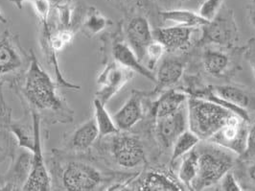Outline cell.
I'll return each mask as SVG.
<instances>
[{
  "mask_svg": "<svg viewBox=\"0 0 255 191\" xmlns=\"http://www.w3.org/2000/svg\"><path fill=\"white\" fill-rule=\"evenodd\" d=\"M99 137L100 133L95 119L94 117L90 118L72 132L68 140V147L75 152L87 151L96 142Z\"/></svg>",
  "mask_w": 255,
  "mask_h": 191,
  "instance_id": "obj_16",
  "label": "cell"
},
{
  "mask_svg": "<svg viewBox=\"0 0 255 191\" xmlns=\"http://www.w3.org/2000/svg\"><path fill=\"white\" fill-rule=\"evenodd\" d=\"M113 56L116 63L121 64L128 69H130L135 73L140 74L152 82H155V75L153 74V71L142 64V62H140L134 51L126 41H115L113 46Z\"/></svg>",
  "mask_w": 255,
  "mask_h": 191,
  "instance_id": "obj_15",
  "label": "cell"
},
{
  "mask_svg": "<svg viewBox=\"0 0 255 191\" xmlns=\"http://www.w3.org/2000/svg\"><path fill=\"white\" fill-rule=\"evenodd\" d=\"M2 189H3V186H1V185H0V191H1Z\"/></svg>",
  "mask_w": 255,
  "mask_h": 191,
  "instance_id": "obj_39",
  "label": "cell"
},
{
  "mask_svg": "<svg viewBox=\"0 0 255 191\" xmlns=\"http://www.w3.org/2000/svg\"><path fill=\"white\" fill-rule=\"evenodd\" d=\"M188 100L186 93L176 89H170L164 92L154 105L153 114L155 118L172 115L179 111Z\"/></svg>",
  "mask_w": 255,
  "mask_h": 191,
  "instance_id": "obj_18",
  "label": "cell"
},
{
  "mask_svg": "<svg viewBox=\"0 0 255 191\" xmlns=\"http://www.w3.org/2000/svg\"><path fill=\"white\" fill-rule=\"evenodd\" d=\"M12 132L16 137L20 147L32 153L34 150V127L31 128L22 122H13L11 124Z\"/></svg>",
  "mask_w": 255,
  "mask_h": 191,
  "instance_id": "obj_27",
  "label": "cell"
},
{
  "mask_svg": "<svg viewBox=\"0 0 255 191\" xmlns=\"http://www.w3.org/2000/svg\"><path fill=\"white\" fill-rule=\"evenodd\" d=\"M212 90L219 97L247 111L255 108V96L248 91L234 86H215Z\"/></svg>",
  "mask_w": 255,
  "mask_h": 191,
  "instance_id": "obj_17",
  "label": "cell"
},
{
  "mask_svg": "<svg viewBox=\"0 0 255 191\" xmlns=\"http://www.w3.org/2000/svg\"><path fill=\"white\" fill-rule=\"evenodd\" d=\"M103 182V174L96 166L81 161L69 162L62 173V184L66 191H95Z\"/></svg>",
  "mask_w": 255,
  "mask_h": 191,
  "instance_id": "obj_6",
  "label": "cell"
},
{
  "mask_svg": "<svg viewBox=\"0 0 255 191\" xmlns=\"http://www.w3.org/2000/svg\"><path fill=\"white\" fill-rule=\"evenodd\" d=\"M19 79V91L31 112L51 116L59 122H70L73 112L59 94L51 77L41 67L35 54L31 51V62L28 69Z\"/></svg>",
  "mask_w": 255,
  "mask_h": 191,
  "instance_id": "obj_1",
  "label": "cell"
},
{
  "mask_svg": "<svg viewBox=\"0 0 255 191\" xmlns=\"http://www.w3.org/2000/svg\"><path fill=\"white\" fill-rule=\"evenodd\" d=\"M221 182V190L225 191H241L242 187L238 184V181L235 176L229 171L225 176L220 180Z\"/></svg>",
  "mask_w": 255,
  "mask_h": 191,
  "instance_id": "obj_32",
  "label": "cell"
},
{
  "mask_svg": "<svg viewBox=\"0 0 255 191\" xmlns=\"http://www.w3.org/2000/svg\"><path fill=\"white\" fill-rule=\"evenodd\" d=\"M194 28L169 26L153 30V38L163 44L166 51H178L187 48L191 43Z\"/></svg>",
  "mask_w": 255,
  "mask_h": 191,
  "instance_id": "obj_13",
  "label": "cell"
},
{
  "mask_svg": "<svg viewBox=\"0 0 255 191\" xmlns=\"http://www.w3.org/2000/svg\"><path fill=\"white\" fill-rule=\"evenodd\" d=\"M234 113L217 103L197 96H190L187 100L188 129L207 141L223 127Z\"/></svg>",
  "mask_w": 255,
  "mask_h": 191,
  "instance_id": "obj_3",
  "label": "cell"
},
{
  "mask_svg": "<svg viewBox=\"0 0 255 191\" xmlns=\"http://www.w3.org/2000/svg\"><path fill=\"white\" fill-rule=\"evenodd\" d=\"M176 1H182L183 2V1H190V0H176Z\"/></svg>",
  "mask_w": 255,
  "mask_h": 191,
  "instance_id": "obj_38",
  "label": "cell"
},
{
  "mask_svg": "<svg viewBox=\"0 0 255 191\" xmlns=\"http://www.w3.org/2000/svg\"><path fill=\"white\" fill-rule=\"evenodd\" d=\"M132 77L133 71L115 61L107 64L97 79L100 89L97 91L96 97L107 104Z\"/></svg>",
  "mask_w": 255,
  "mask_h": 191,
  "instance_id": "obj_9",
  "label": "cell"
},
{
  "mask_svg": "<svg viewBox=\"0 0 255 191\" xmlns=\"http://www.w3.org/2000/svg\"><path fill=\"white\" fill-rule=\"evenodd\" d=\"M0 22H2V23H6L7 22V19H6V17L3 15V13L0 12Z\"/></svg>",
  "mask_w": 255,
  "mask_h": 191,
  "instance_id": "obj_37",
  "label": "cell"
},
{
  "mask_svg": "<svg viewBox=\"0 0 255 191\" xmlns=\"http://www.w3.org/2000/svg\"><path fill=\"white\" fill-rule=\"evenodd\" d=\"M248 173H249V176L250 178L252 179L255 183V164L252 165V166L249 167L248 169Z\"/></svg>",
  "mask_w": 255,
  "mask_h": 191,
  "instance_id": "obj_35",
  "label": "cell"
},
{
  "mask_svg": "<svg viewBox=\"0 0 255 191\" xmlns=\"http://www.w3.org/2000/svg\"><path fill=\"white\" fill-rule=\"evenodd\" d=\"M160 16L166 22H173L176 25L194 28L204 27L209 21L204 18L201 14L190 10L174 9L160 12Z\"/></svg>",
  "mask_w": 255,
  "mask_h": 191,
  "instance_id": "obj_19",
  "label": "cell"
},
{
  "mask_svg": "<svg viewBox=\"0 0 255 191\" xmlns=\"http://www.w3.org/2000/svg\"><path fill=\"white\" fill-rule=\"evenodd\" d=\"M248 9H249V17H250L251 23L255 26V0H250Z\"/></svg>",
  "mask_w": 255,
  "mask_h": 191,
  "instance_id": "obj_34",
  "label": "cell"
},
{
  "mask_svg": "<svg viewBox=\"0 0 255 191\" xmlns=\"http://www.w3.org/2000/svg\"><path fill=\"white\" fill-rule=\"evenodd\" d=\"M51 6L55 7V6H58V5H62V4H66V3H69L70 0H49Z\"/></svg>",
  "mask_w": 255,
  "mask_h": 191,
  "instance_id": "obj_36",
  "label": "cell"
},
{
  "mask_svg": "<svg viewBox=\"0 0 255 191\" xmlns=\"http://www.w3.org/2000/svg\"><path fill=\"white\" fill-rule=\"evenodd\" d=\"M18 9L22 8L24 2H30L38 14L43 30L49 28V14L51 10V4L49 0H10Z\"/></svg>",
  "mask_w": 255,
  "mask_h": 191,
  "instance_id": "obj_28",
  "label": "cell"
},
{
  "mask_svg": "<svg viewBox=\"0 0 255 191\" xmlns=\"http://www.w3.org/2000/svg\"><path fill=\"white\" fill-rule=\"evenodd\" d=\"M232 12L229 9H221L217 15L204 26V38L217 44L231 45L237 37V28Z\"/></svg>",
  "mask_w": 255,
  "mask_h": 191,
  "instance_id": "obj_10",
  "label": "cell"
},
{
  "mask_svg": "<svg viewBox=\"0 0 255 191\" xmlns=\"http://www.w3.org/2000/svg\"><path fill=\"white\" fill-rule=\"evenodd\" d=\"M110 23L109 19L106 18L100 11L95 8H90L87 14L84 16L82 27L84 33L90 36H95L103 31Z\"/></svg>",
  "mask_w": 255,
  "mask_h": 191,
  "instance_id": "obj_26",
  "label": "cell"
},
{
  "mask_svg": "<svg viewBox=\"0 0 255 191\" xmlns=\"http://www.w3.org/2000/svg\"><path fill=\"white\" fill-rule=\"evenodd\" d=\"M198 152V173L191 190L203 191L215 185L234 165L233 152L208 141L205 145L196 146Z\"/></svg>",
  "mask_w": 255,
  "mask_h": 191,
  "instance_id": "obj_2",
  "label": "cell"
},
{
  "mask_svg": "<svg viewBox=\"0 0 255 191\" xmlns=\"http://www.w3.org/2000/svg\"><path fill=\"white\" fill-rule=\"evenodd\" d=\"M31 54L21 46L18 37L5 30L0 34V81H17L28 69Z\"/></svg>",
  "mask_w": 255,
  "mask_h": 191,
  "instance_id": "obj_4",
  "label": "cell"
},
{
  "mask_svg": "<svg viewBox=\"0 0 255 191\" xmlns=\"http://www.w3.org/2000/svg\"><path fill=\"white\" fill-rule=\"evenodd\" d=\"M201 140L197 135H195L191 130L187 129L183 133H181L179 138L174 142L172 148V161L175 162L179 159H181L184 155L193 150Z\"/></svg>",
  "mask_w": 255,
  "mask_h": 191,
  "instance_id": "obj_25",
  "label": "cell"
},
{
  "mask_svg": "<svg viewBox=\"0 0 255 191\" xmlns=\"http://www.w3.org/2000/svg\"><path fill=\"white\" fill-rule=\"evenodd\" d=\"M165 47L161 42L153 38V41L150 43V45L147 48L146 51V64L147 67L153 71L154 66L158 63V61L163 57L165 53Z\"/></svg>",
  "mask_w": 255,
  "mask_h": 191,
  "instance_id": "obj_29",
  "label": "cell"
},
{
  "mask_svg": "<svg viewBox=\"0 0 255 191\" xmlns=\"http://www.w3.org/2000/svg\"><path fill=\"white\" fill-rule=\"evenodd\" d=\"M115 134L111 140L110 152L115 163L123 168L131 169L140 166L145 160V151L140 140L133 136Z\"/></svg>",
  "mask_w": 255,
  "mask_h": 191,
  "instance_id": "obj_8",
  "label": "cell"
},
{
  "mask_svg": "<svg viewBox=\"0 0 255 191\" xmlns=\"http://www.w3.org/2000/svg\"><path fill=\"white\" fill-rule=\"evenodd\" d=\"M143 116V94L132 91L131 95L114 115V120L120 132H127L135 126Z\"/></svg>",
  "mask_w": 255,
  "mask_h": 191,
  "instance_id": "obj_14",
  "label": "cell"
},
{
  "mask_svg": "<svg viewBox=\"0 0 255 191\" xmlns=\"http://www.w3.org/2000/svg\"><path fill=\"white\" fill-rule=\"evenodd\" d=\"M179 169V183L191 190L192 184L198 173V152L196 147L184 155Z\"/></svg>",
  "mask_w": 255,
  "mask_h": 191,
  "instance_id": "obj_24",
  "label": "cell"
},
{
  "mask_svg": "<svg viewBox=\"0 0 255 191\" xmlns=\"http://www.w3.org/2000/svg\"><path fill=\"white\" fill-rule=\"evenodd\" d=\"M138 191H182L181 186L159 172H149L141 180Z\"/></svg>",
  "mask_w": 255,
  "mask_h": 191,
  "instance_id": "obj_21",
  "label": "cell"
},
{
  "mask_svg": "<svg viewBox=\"0 0 255 191\" xmlns=\"http://www.w3.org/2000/svg\"><path fill=\"white\" fill-rule=\"evenodd\" d=\"M187 103L172 115L155 118L156 135L165 148L172 147L179 135L187 130Z\"/></svg>",
  "mask_w": 255,
  "mask_h": 191,
  "instance_id": "obj_11",
  "label": "cell"
},
{
  "mask_svg": "<svg viewBox=\"0 0 255 191\" xmlns=\"http://www.w3.org/2000/svg\"><path fill=\"white\" fill-rule=\"evenodd\" d=\"M34 127V150L32 151V163L29 176L22 187V191H47L52 189V180L50 174L45 166L42 144H41V131H40V116L31 112Z\"/></svg>",
  "mask_w": 255,
  "mask_h": 191,
  "instance_id": "obj_5",
  "label": "cell"
},
{
  "mask_svg": "<svg viewBox=\"0 0 255 191\" xmlns=\"http://www.w3.org/2000/svg\"><path fill=\"white\" fill-rule=\"evenodd\" d=\"M246 58L251 65L255 77V38L251 40L246 51Z\"/></svg>",
  "mask_w": 255,
  "mask_h": 191,
  "instance_id": "obj_33",
  "label": "cell"
},
{
  "mask_svg": "<svg viewBox=\"0 0 255 191\" xmlns=\"http://www.w3.org/2000/svg\"><path fill=\"white\" fill-rule=\"evenodd\" d=\"M105 105L106 104H104L97 97L93 100L94 119L97 124V127L99 129L101 138L113 136L119 132V129L115 124L114 117L109 114Z\"/></svg>",
  "mask_w": 255,
  "mask_h": 191,
  "instance_id": "obj_22",
  "label": "cell"
},
{
  "mask_svg": "<svg viewBox=\"0 0 255 191\" xmlns=\"http://www.w3.org/2000/svg\"><path fill=\"white\" fill-rule=\"evenodd\" d=\"M224 0H204L201 4L199 12L204 18L211 21L223 7Z\"/></svg>",
  "mask_w": 255,
  "mask_h": 191,
  "instance_id": "obj_30",
  "label": "cell"
},
{
  "mask_svg": "<svg viewBox=\"0 0 255 191\" xmlns=\"http://www.w3.org/2000/svg\"><path fill=\"white\" fill-rule=\"evenodd\" d=\"M242 157L245 160L255 158V123L249 128L246 150Z\"/></svg>",
  "mask_w": 255,
  "mask_h": 191,
  "instance_id": "obj_31",
  "label": "cell"
},
{
  "mask_svg": "<svg viewBox=\"0 0 255 191\" xmlns=\"http://www.w3.org/2000/svg\"><path fill=\"white\" fill-rule=\"evenodd\" d=\"M126 36L128 44L140 62H143L147 48L153 40V30L149 20L142 15L132 17L126 27Z\"/></svg>",
  "mask_w": 255,
  "mask_h": 191,
  "instance_id": "obj_12",
  "label": "cell"
},
{
  "mask_svg": "<svg viewBox=\"0 0 255 191\" xmlns=\"http://www.w3.org/2000/svg\"><path fill=\"white\" fill-rule=\"evenodd\" d=\"M184 66L179 60H164L162 64L159 65L155 74V82L157 83V89H165L177 84L182 76Z\"/></svg>",
  "mask_w": 255,
  "mask_h": 191,
  "instance_id": "obj_20",
  "label": "cell"
},
{
  "mask_svg": "<svg viewBox=\"0 0 255 191\" xmlns=\"http://www.w3.org/2000/svg\"><path fill=\"white\" fill-rule=\"evenodd\" d=\"M249 122L240 115L233 114L226 124L207 141L230 150L235 155L242 156L247 145Z\"/></svg>",
  "mask_w": 255,
  "mask_h": 191,
  "instance_id": "obj_7",
  "label": "cell"
},
{
  "mask_svg": "<svg viewBox=\"0 0 255 191\" xmlns=\"http://www.w3.org/2000/svg\"><path fill=\"white\" fill-rule=\"evenodd\" d=\"M230 64V58L224 52L208 50L204 53L203 58L204 70L212 76H223L227 72Z\"/></svg>",
  "mask_w": 255,
  "mask_h": 191,
  "instance_id": "obj_23",
  "label": "cell"
}]
</instances>
